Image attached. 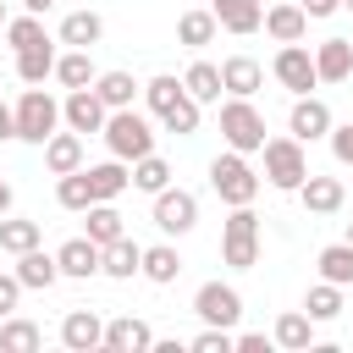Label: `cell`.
Masks as SVG:
<instances>
[{"label": "cell", "instance_id": "1", "mask_svg": "<svg viewBox=\"0 0 353 353\" xmlns=\"http://www.w3.org/2000/svg\"><path fill=\"white\" fill-rule=\"evenodd\" d=\"M66 116H61V99H50L44 94V83H28V94L17 99V138L22 143H50L55 138V127H61Z\"/></svg>", "mask_w": 353, "mask_h": 353}, {"label": "cell", "instance_id": "2", "mask_svg": "<svg viewBox=\"0 0 353 353\" xmlns=\"http://www.w3.org/2000/svg\"><path fill=\"white\" fill-rule=\"evenodd\" d=\"M221 259L232 270H254L259 265V215L248 204H232V215L221 226Z\"/></svg>", "mask_w": 353, "mask_h": 353}, {"label": "cell", "instance_id": "3", "mask_svg": "<svg viewBox=\"0 0 353 353\" xmlns=\"http://www.w3.org/2000/svg\"><path fill=\"white\" fill-rule=\"evenodd\" d=\"M303 176H309L303 143H298L292 132H287V138H265V182H270L276 193H298Z\"/></svg>", "mask_w": 353, "mask_h": 353}, {"label": "cell", "instance_id": "4", "mask_svg": "<svg viewBox=\"0 0 353 353\" xmlns=\"http://www.w3.org/2000/svg\"><path fill=\"white\" fill-rule=\"evenodd\" d=\"M105 143H110L116 160H143V154H154V127H149V116H138V110L127 105V110H110Z\"/></svg>", "mask_w": 353, "mask_h": 353}, {"label": "cell", "instance_id": "5", "mask_svg": "<svg viewBox=\"0 0 353 353\" xmlns=\"http://www.w3.org/2000/svg\"><path fill=\"white\" fill-rule=\"evenodd\" d=\"M210 188L221 193V204H254L259 199V176H254V165L237 149H226V154L210 160Z\"/></svg>", "mask_w": 353, "mask_h": 353}, {"label": "cell", "instance_id": "6", "mask_svg": "<svg viewBox=\"0 0 353 353\" xmlns=\"http://www.w3.org/2000/svg\"><path fill=\"white\" fill-rule=\"evenodd\" d=\"M221 138H226V149H237V154H254V149H265V116L254 110V99H226L221 105Z\"/></svg>", "mask_w": 353, "mask_h": 353}, {"label": "cell", "instance_id": "7", "mask_svg": "<svg viewBox=\"0 0 353 353\" xmlns=\"http://www.w3.org/2000/svg\"><path fill=\"white\" fill-rule=\"evenodd\" d=\"M154 226H160L165 237L193 232V226H199V199H193L188 188H160V193H154Z\"/></svg>", "mask_w": 353, "mask_h": 353}, {"label": "cell", "instance_id": "8", "mask_svg": "<svg viewBox=\"0 0 353 353\" xmlns=\"http://www.w3.org/2000/svg\"><path fill=\"white\" fill-rule=\"evenodd\" d=\"M193 314L204 320V325H237L243 320V298H237V287H226V281H204L199 292H193Z\"/></svg>", "mask_w": 353, "mask_h": 353}, {"label": "cell", "instance_id": "9", "mask_svg": "<svg viewBox=\"0 0 353 353\" xmlns=\"http://www.w3.org/2000/svg\"><path fill=\"white\" fill-rule=\"evenodd\" d=\"M270 72H276V83H281V88H292V94H309V88L320 83L314 55H309L303 44H281V50H276V61H270Z\"/></svg>", "mask_w": 353, "mask_h": 353}, {"label": "cell", "instance_id": "10", "mask_svg": "<svg viewBox=\"0 0 353 353\" xmlns=\"http://www.w3.org/2000/svg\"><path fill=\"white\" fill-rule=\"evenodd\" d=\"M331 105L325 99H314V94H298L292 99V116H287V132L298 138V143H314V138H331Z\"/></svg>", "mask_w": 353, "mask_h": 353}, {"label": "cell", "instance_id": "11", "mask_svg": "<svg viewBox=\"0 0 353 353\" xmlns=\"http://www.w3.org/2000/svg\"><path fill=\"white\" fill-rule=\"evenodd\" d=\"M61 116H66V127H72V132H105L110 105H105L94 88H72V94H66V105H61Z\"/></svg>", "mask_w": 353, "mask_h": 353}, {"label": "cell", "instance_id": "12", "mask_svg": "<svg viewBox=\"0 0 353 353\" xmlns=\"http://www.w3.org/2000/svg\"><path fill=\"white\" fill-rule=\"evenodd\" d=\"M55 259H61V276H77V281H88V276H99V265H105V248H99L94 237H72V243H61V248H55Z\"/></svg>", "mask_w": 353, "mask_h": 353}, {"label": "cell", "instance_id": "13", "mask_svg": "<svg viewBox=\"0 0 353 353\" xmlns=\"http://www.w3.org/2000/svg\"><path fill=\"white\" fill-rule=\"evenodd\" d=\"M61 342H66L72 353H94V347H105V320H99L94 309H72V314L61 320Z\"/></svg>", "mask_w": 353, "mask_h": 353}, {"label": "cell", "instance_id": "14", "mask_svg": "<svg viewBox=\"0 0 353 353\" xmlns=\"http://www.w3.org/2000/svg\"><path fill=\"white\" fill-rule=\"evenodd\" d=\"M105 347H110V353H149V347H154V331H149V320L121 314V320L105 325Z\"/></svg>", "mask_w": 353, "mask_h": 353}, {"label": "cell", "instance_id": "15", "mask_svg": "<svg viewBox=\"0 0 353 353\" xmlns=\"http://www.w3.org/2000/svg\"><path fill=\"white\" fill-rule=\"evenodd\" d=\"M210 11H215V22H221L226 33H237V39H248V33L265 28V6H259V0H215Z\"/></svg>", "mask_w": 353, "mask_h": 353}, {"label": "cell", "instance_id": "16", "mask_svg": "<svg viewBox=\"0 0 353 353\" xmlns=\"http://www.w3.org/2000/svg\"><path fill=\"white\" fill-rule=\"evenodd\" d=\"M221 83H226V94L254 99V88L265 83V66H259L254 55H226V61H221Z\"/></svg>", "mask_w": 353, "mask_h": 353}, {"label": "cell", "instance_id": "17", "mask_svg": "<svg viewBox=\"0 0 353 353\" xmlns=\"http://www.w3.org/2000/svg\"><path fill=\"white\" fill-rule=\"evenodd\" d=\"M298 199H303V210H309V215H336L347 193H342V182H336V176H314V171H309V176H303V188H298Z\"/></svg>", "mask_w": 353, "mask_h": 353}, {"label": "cell", "instance_id": "18", "mask_svg": "<svg viewBox=\"0 0 353 353\" xmlns=\"http://www.w3.org/2000/svg\"><path fill=\"white\" fill-rule=\"evenodd\" d=\"M17 276H22V287L44 292V287H55V281H61V259H55V254H44V248H28V254H17Z\"/></svg>", "mask_w": 353, "mask_h": 353}, {"label": "cell", "instance_id": "19", "mask_svg": "<svg viewBox=\"0 0 353 353\" xmlns=\"http://www.w3.org/2000/svg\"><path fill=\"white\" fill-rule=\"evenodd\" d=\"M314 72H320V83H347L353 77V44L347 39H325L314 50Z\"/></svg>", "mask_w": 353, "mask_h": 353}, {"label": "cell", "instance_id": "20", "mask_svg": "<svg viewBox=\"0 0 353 353\" xmlns=\"http://www.w3.org/2000/svg\"><path fill=\"white\" fill-rule=\"evenodd\" d=\"M99 39H105V17H99V11H88V6H83V11H72V17L61 22V44H72V50H94Z\"/></svg>", "mask_w": 353, "mask_h": 353}, {"label": "cell", "instance_id": "21", "mask_svg": "<svg viewBox=\"0 0 353 353\" xmlns=\"http://www.w3.org/2000/svg\"><path fill=\"white\" fill-rule=\"evenodd\" d=\"M303 28H309V11H303V6H270V11H265V33H270L276 44H298Z\"/></svg>", "mask_w": 353, "mask_h": 353}, {"label": "cell", "instance_id": "22", "mask_svg": "<svg viewBox=\"0 0 353 353\" xmlns=\"http://www.w3.org/2000/svg\"><path fill=\"white\" fill-rule=\"evenodd\" d=\"M44 165H50L55 176L83 171V132H55V138L44 143Z\"/></svg>", "mask_w": 353, "mask_h": 353}, {"label": "cell", "instance_id": "23", "mask_svg": "<svg viewBox=\"0 0 353 353\" xmlns=\"http://www.w3.org/2000/svg\"><path fill=\"white\" fill-rule=\"evenodd\" d=\"M127 182H132V171H127V160H105V165H88V188H94V204L99 199H121L127 193Z\"/></svg>", "mask_w": 353, "mask_h": 353}, {"label": "cell", "instance_id": "24", "mask_svg": "<svg viewBox=\"0 0 353 353\" xmlns=\"http://www.w3.org/2000/svg\"><path fill=\"white\" fill-rule=\"evenodd\" d=\"M143 270V248L132 243V237H116L110 248H105V265H99V276H116V281H127V276H138Z\"/></svg>", "mask_w": 353, "mask_h": 353}, {"label": "cell", "instance_id": "25", "mask_svg": "<svg viewBox=\"0 0 353 353\" xmlns=\"http://www.w3.org/2000/svg\"><path fill=\"white\" fill-rule=\"evenodd\" d=\"M138 276L154 281V287H165V281L182 276V254H176L171 243H154V248H143V270H138Z\"/></svg>", "mask_w": 353, "mask_h": 353}, {"label": "cell", "instance_id": "26", "mask_svg": "<svg viewBox=\"0 0 353 353\" xmlns=\"http://www.w3.org/2000/svg\"><path fill=\"white\" fill-rule=\"evenodd\" d=\"M83 215H88V237H94L99 248H110L116 237H127V226H121V215H116V204H110V199H99V204H88Z\"/></svg>", "mask_w": 353, "mask_h": 353}, {"label": "cell", "instance_id": "27", "mask_svg": "<svg viewBox=\"0 0 353 353\" xmlns=\"http://www.w3.org/2000/svg\"><path fill=\"white\" fill-rule=\"evenodd\" d=\"M276 347H287V353L314 347V320H309V314H298V309H287V314L276 320Z\"/></svg>", "mask_w": 353, "mask_h": 353}, {"label": "cell", "instance_id": "28", "mask_svg": "<svg viewBox=\"0 0 353 353\" xmlns=\"http://www.w3.org/2000/svg\"><path fill=\"white\" fill-rule=\"evenodd\" d=\"M55 44H33V50H17V77L22 83H44V77H55Z\"/></svg>", "mask_w": 353, "mask_h": 353}, {"label": "cell", "instance_id": "29", "mask_svg": "<svg viewBox=\"0 0 353 353\" xmlns=\"http://www.w3.org/2000/svg\"><path fill=\"white\" fill-rule=\"evenodd\" d=\"M138 88H143V83H132V72H99V77H94V94H99L110 110H127Z\"/></svg>", "mask_w": 353, "mask_h": 353}, {"label": "cell", "instance_id": "30", "mask_svg": "<svg viewBox=\"0 0 353 353\" xmlns=\"http://www.w3.org/2000/svg\"><path fill=\"white\" fill-rule=\"evenodd\" d=\"M320 281H336V287H353V243H331L320 248Z\"/></svg>", "mask_w": 353, "mask_h": 353}, {"label": "cell", "instance_id": "31", "mask_svg": "<svg viewBox=\"0 0 353 353\" xmlns=\"http://www.w3.org/2000/svg\"><path fill=\"white\" fill-rule=\"evenodd\" d=\"M215 28H221L215 11H182V17H176V39H182L188 50H204V44L215 39Z\"/></svg>", "mask_w": 353, "mask_h": 353}, {"label": "cell", "instance_id": "32", "mask_svg": "<svg viewBox=\"0 0 353 353\" xmlns=\"http://www.w3.org/2000/svg\"><path fill=\"white\" fill-rule=\"evenodd\" d=\"M182 83H188V94L199 99V105H210V99H221V66H210V61H193L188 72H182Z\"/></svg>", "mask_w": 353, "mask_h": 353}, {"label": "cell", "instance_id": "33", "mask_svg": "<svg viewBox=\"0 0 353 353\" xmlns=\"http://www.w3.org/2000/svg\"><path fill=\"white\" fill-rule=\"evenodd\" d=\"M143 99H149V110H154V116H165L176 99H188V83H182V77H171V72H160V77H149V83H143Z\"/></svg>", "mask_w": 353, "mask_h": 353}, {"label": "cell", "instance_id": "34", "mask_svg": "<svg viewBox=\"0 0 353 353\" xmlns=\"http://www.w3.org/2000/svg\"><path fill=\"white\" fill-rule=\"evenodd\" d=\"M55 77L66 83V88H94V61H88V50H66L61 61H55Z\"/></svg>", "mask_w": 353, "mask_h": 353}, {"label": "cell", "instance_id": "35", "mask_svg": "<svg viewBox=\"0 0 353 353\" xmlns=\"http://www.w3.org/2000/svg\"><path fill=\"white\" fill-rule=\"evenodd\" d=\"M55 199H61V210H77V215H83V210L94 204V188H88V165H83V171H66V176L55 182Z\"/></svg>", "mask_w": 353, "mask_h": 353}, {"label": "cell", "instance_id": "36", "mask_svg": "<svg viewBox=\"0 0 353 353\" xmlns=\"http://www.w3.org/2000/svg\"><path fill=\"white\" fill-rule=\"evenodd\" d=\"M303 314H309V320H336V314H342V287H336V281H314L309 298H303Z\"/></svg>", "mask_w": 353, "mask_h": 353}, {"label": "cell", "instance_id": "37", "mask_svg": "<svg viewBox=\"0 0 353 353\" xmlns=\"http://www.w3.org/2000/svg\"><path fill=\"white\" fill-rule=\"evenodd\" d=\"M44 342V331L33 320H0V353H33Z\"/></svg>", "mask_w": 353, "mask_h": 353}, {"label": "cell", "instance_id": "38", "mask_svg": "<svg viewBox=\"0 0 353 353\" xmlns=\"http://www.w3.org/2000/svg\"><path fill=\"white\" fill-rule=\"evenodd\" d=\"M6 44H11V50H33V44H50V33H44V22H39L33 11H22V17L6 22Z\"/></svg>", "mask_w": 353, "mask_h": 353}, {"label": "cell", "instance_id": "39", "mask_svg": "<svg viewBox=\"0 0 353 353\" xmlns=\"http://www.w3.org/2000/svg\"><path fill=\"white\" fill-rule=\"evenodd\" d=\"M132 188H143V193H160V188H171V165H165L160 154H143V160H132Z\"/></svg>", "mask_w": 353, "mask_h": 353}, {"label": "cell", "instance_id": "40", "mask_svg": "<svg viewBox=\"0 0 353 353\" xmlns=\"http://www.w3.org/2000/svg\"><path fill=\"white\" fill-rule=\"evenodd\" d=\"M0 248H6V254L39 248V221H6V215H0Z\"/></svg>", "mask_w": 353, "mask_h": 353}, {"label": "cell", "instance_id": "41", "mask_svg": "<svg viewBox=\"0 0 353 353\" xmlns=\"http://www.w3.org/2000/svg\"><path fill=\"white\" fill-rule=\"evenodd\" d=\"M160 121H165V132H176V138H193V132H199V99H193V94H188V99H176V105H171Z\"/></svg>", "mask_w": 353, "mask_h": 353}, {"label": "cell", "instance_id": "42", "mask_svg": "<svg viewBox=\"0 0 353 353\" xmlns=\"http://www.w3.org/2000/svg\"><path fill=\"white\" fill-rule=\"evenodd\" d=\"M232 347H237V336H232L226 325H210V331L193 336V353H232Z\"/></svg>", "mask_w": 353, "mask_h": 353}, {"label": "cell", "instance_id": "43", "mask_svg": "<svg viewBox=\"0 0 353 353\" xmlns=\"http://www.w3.org/2000/svg\"><path fill=\"white\" fill-rule=\"evenodd\" d=\"M22 292H28V287H22V276H17V270H11V276H0V320L17 309V298H22Z\"/></svg>", "mask_w": 353, "mask_h": 353}, {"label": "cell", "instance_id": "44", "mask_svg": "<svg viewBox=\"0 0 353 353\" xmlns=\"http://www.w3.org/2000/svg\"><path fill=\"white\" fill-rule=\"evenodd\" d=\"M331 154H336L342 165H353V121H347V127H331Z\"/></svg>", "mask_w": 353, "mask_h": 353}, {"label": "cell", "instance_id": "45", "mask_svg": "<svg viewBox=\"0 0 353 353\" xmlns=\"http://www.w3.org/2000/svg\"><path fill=\"white\" fill-rule=\"evenodd\" d=\"M237 347H243V353H265L270 342H265V331H243V336H237Z\"/></svg>", "mask_w": 353, "mask_h": 353}, {"label": "cell", "instance_id": "46", "mask_svg": "<svg viewBox=\"0 0 353 353\" xmlns=\"http://www.w3.org/2000/svg\"><path fill=\"white\" fill-rule=\"evenodd\" d=\"M6 138H17V110L0 99V143H6Z\"/></svg>", "mask_w": 353, "mask_h": 353}, {"label": "cell", "instance_id": "47", "mask_svg": "<svg viewBox=\"0 0 353 353\" xmlns=\"http://www.w3.org/2000/svg\"><path fill=\"white\" fill-rule=\"evenodd\" d=\"M298 6H303V11H309V17H331V11H336V6H342V0H298Z\"/></svg>", "mask_w": 353, "mask_h": 353}, {"label": "cell", "instance_id": "48", "mask_svg": "<svg viewBox=\"0 0 353 353\" xmlns=\"http://www.w3.org/2000/svg\"><path fill=\"white\" fill-rule=\"evenodd\" d=\"M50 6H55V0H22V11H33V17H44Z\"/></svg>", "mask_w": 353, "mask_h": 353}, {"label": "cell", "instance_id": "49", "mask_svg": "<svg viewBox=\"0 0 353 353\" xmlns=\"http://www.w3.org/2000/svg\"><path fill=\"white\" fill-rule=\"evenodd\" d=\"M6 210H11V182L0 176V215H6Z\"/></svg>", "mask_w": 353, "mask_h": 353}, {"label": "cell", "instance_id": "50", "mask_svg": "<svg viewBox=\"0 0 353 353\" xmlns=\"http://www.w3.org/2000/svg\"><path fill=\"white\" fill-rule=\"evenodd\" d=\"M0 28H6V0H0Z\"/></svg>", "mask_w": 353, "mask_h": 353}, {"label": "cell", "instance_id": "51", "mask_svg": "<svg viewBox=\"0 0 353 353\" xmlns=\"http://www.w3.org/2000/svg\"><path fill=\"white\" fill-rule=\"evenodd\" d=\"M342 6H347V11H353V0H342Z\"/></svg>", "mask_w": 353, "mask_h": 353}, {"label": "cell", "instance_id": "52", "mask_svg": "<svg viewBox=\"0 0 353 353\" xmlns=\"http://www.w3.org/2000/svg\"><path fill=\"white\" fill-rule=\"evenodd\" d=\"M347 243H353V226H347Z\"/></svg>", "mask_w": 353, "mask_h": 353}]
</instances>
